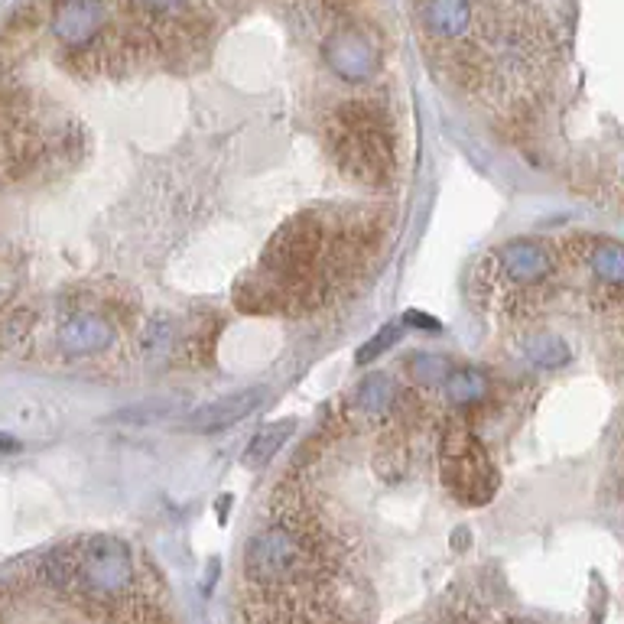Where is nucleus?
Segmentation results:
<instances>
[{
  "mask_svg": "<svg viewBox=\"0 0 624 624\" xmlns=\"http://www.w3.org/2000/svg\"><path fill=\"white\" fill-rule=\"evenodd\" d=\"M501 274L511 286H540L553 274V257L540 241H507L498 251Z\"/></svg>",
  "mask_w": 624,
  "mask_h": 624,
  "instance_id": "9",
  "label": "nucleus"
},
{
  "mask_svg": "<svg viewBox=\"0 0 624 624\" xmlns=\"http://www.w3.org/2000/svg\"><path fill=\"white\" fill-rule=\"evenodd\" d=\"M397 338H400V326H384L378 335H374V338H368V342H364L361 348H358L355 361H358V364H371L374 358H380L387 348H394Z\"/></svg>",
  "mask_w": 624,
  "mask_h": 624,
  "instance_id": "17",
  "label": "nucleus"
},
{
  "mask_svg": "<svg viewBox=\"0 0 624 624\" xmlns=\"http://www.w3.org/2000/svg\"><path fill=\"white\" fill-rule=\"evenodd\" d=\"M143 7L153 10V14H176L189 4V0H140Z\"/></svg>",
  "mask_w": 624,
  "mask_h": 624,
  "instance_id": "18",
  "label": "nucleus"
},
{
  "mask_svg": "<svg viewBox=\"0 0 624 624\" xmlns=\"http://www.w3.org/2000/svg\"><path fill=\"white\" fill-rule=\"evenodd\" d=\"M407 326H420V328H439V322L436 319H430V316H423V312H416V309H410L407 316Z\"/></svg>",
  "mask_w": 624,
  "mask_h": 624,
  "instance_id": "19",
  "label": "nucleus"
},
{
  "mask_svg": "<svg viewBox=\"0 0 624 624\" xmlns=\"http://www.w3.org/2000/svg\"><path fill=\"white\" fill-rule=\"evenodd\" d=\"M397 400V387H394V378L390 374H364V380L358 384L355 390V407L358 413L364 416H384L387 410L394 407Z\"/></svg>",
  "mask_w": 624,
  "mask_h": 624,
  "instance_id": "11",
  "label": "nucleus"
},
{
  "mask_svg": "<svg viewBox=\"0 0 624 624\" xmlns=\"http://www.w3.org/2000/svg\"><path fill=\"white\" fill-rule=\"evenodd\" d=\"M524 351H527V358L536 364V368H563V364H569V358H572L569 345H566L559 335H550V332L530 335Z\"/></svg>",
  "mask_w": 624,
  "mask_h": 624,
  "instance_id": "15",
  "label": "nucleus"
},
{
  "mask_svg": "<svg viewBox=\"0 0 624 624\" xmlns=\"http://www.w3.org/2000/svg\"><path fill=\"white\" fill-rule=\"evenodd\" d=\"M588 267L598 280L608 286V290H618L621 286V276H624V251L618 241L611 238H598L588 251Z\"/></svg>",
  "mask_w": 624,
  "mask_h": 624,
  "instance_id": "14",
  "label": "nucleus"
},
{
  "mask_svg": "<svg viewBox=\"0 0 624 624\" xmlns=\"http://www.w3.org/2000/svg\"><path fill=\"white\" fill-rule=\"evenodd\" d=\"M36 579L98 615H118L120 605L134 602L137 559L118 536L88 534L46 550L36 563Z\"/></svg>",
  "mask_w": 624,
  "mask_h": 624,
  "instance_id": "1",
  "label": "nucleus"
},
{
  "mask_svg": "<svg viewBox=\"0 0 624 624\" xmlns=\"http://www.w3.org/2000/svg\"><path fill=\"white\" fill-rule=\"evenodd\" d=\"M104 26V0H62L52 14V36L68 49H85Z\"/></svg>",
  "mask_w": 624,
  "mask_h": 624,
  "instance_id": "8",
  "label": "nucleus"
},
{
  "mask_svg": "<svg viewBox=\"0 0 624 624\" xmlns=\"http://www.w3.org/2000/svg\"><path fill=\"white\" fill-rule=\"evenodd\" d=\"M267 400V387L254 384V387H241L234 394H224L218 400L205 403V407L192 410V416L186 420V430L192 432H222L228 426H238L241 420H247L251 413H257Z\"/></svg>",
  "mask_w": 624,
  "mask_h": 624,
  "instance_id": "6",
  "label": "nucleus"
},
{
  "mask_svg": "<svg viewBox=\"0 0 624 624\" xmlns=\"http://www.w3.org/2000/svg\"><path fill=\"white\" fill-rule=\"evenodd\" d=\"M293 430H296V423H293V420L260 426V430L251 436V442H247V449H244V465L247 468H264L276 452H280L283 442L293 436Z\"/></svg>",
  "mask_w": 624,
  "mask_h": 624,
  "instance_id": "13",
  "label": "nucleus"
},
{
  "mask_svg": "<svg viewBox=\"0 0 624 624\" xmlns=\"http://www.w3.org/2000/svg\"><path fill=\"white\" fill-rule=\"evenodd\" d=\"M328 153L358 182L384 186L394 172V140L384 111L368 101H345L326 127Z\"/></svg>",
  "mask_w": 624,
  "mask_h": 624,
  "instance_id": "2",
  "label": "nucleus"
},
{
  "mask_svg": "<svg viewBox=\"0 0 624 624\" xmlns=\"http://www.w3.org/2000/svg\"><path fill=\"white\" fill-rule=\"evenodd\" d=\"M114 342V326L95 309H72L59 322V348L68 358H91L108 351Z\"/></svg>",
  "mask_w": 624,
  "mask_h": 624,
  "instance_id": "7",
  "label": "nucleus"
},
{
  "mask_svg": "<svg viewBox=\"0 0 624 624\" xmlns=\"http://www.w3.org/2000/svg\"><path fill=\"white\" fill-rule=\"evenodd\" d=\"M439 459H442V482H446V488L452 491V498L459 504L478 507L494 498L498 472H494L475 432H468L465 426H452L442 436Z\"/></svg>",
  "mask_w": 624,
  "mask_h": 624,
  "instance_id": "4",
  "label": "nucleus"
},
{
  "mask_svg": "<svg viewBox=\"0 0 624 624\" xmlns=\"http://www.w3.org/2000/svg\"><path fill=\"white\" fill-rule=\"evenodd\" d=\"M410 371H413L416 384L436 387V384H442V378H446L449 364H446V358H439V355H413L410 358Z\"/></svg>",
  "mask_w": 624,
  "mask_h": 624,
  "instance_id": "16",
  "label": "nucleus"
},
{
  "mask_svg": "<svg viewBox=\"0 0 624 624\" xmlns=\"http://www.w3.org/2000/svg\"><path fill=\"white\" fill-rule=\"evenodd\" d=\"M420 23L432 39L452 43L472 30V0H423Z\"/></svg>",
  "mask_w": 624,
  "mask_h": 624,
  "instance_id": "10",
  "label": "nucleus"
},
{
  "mask_svg": "<svg viewBox=\"0 0 624 624\" xmlns=\"http://www.w3.org/2000/svg\"><path fill=\"white\" fill-rule=\"evenodd\" d=\"M16 449H20V442L10 432H0V452H16Z\"/></svg>",
  "mask_w": 624,
  "mask_h": 624,
  "instance_id": "20",
  "label": "nucleus"
},
{
  "mask_svg": "<svg viewBox=\"0 0 624 624\" xmlns=\"http://www.w3.org/2000/svg\"><path fill=\"white\" fill-rule=\"evenodd\" d=\"M319 569V550L312 536L296 524L260 527L244 543L247 579L264 588H290L309 582Z\"/></svg>",
  "mask_w": 624,
  "mask_h": 624,
  "instance_id": "3",
  "label": "nucleus"
},
{
  "mask_svg": "<svg viewBox=\"0 0 624 624\" xmlns=\"http://www.w3.org/2000/svg\"><path fill=\"white\" fill-rule=\"evenodd\" d=\"M322 59L332 68V75L351 85L368 82L380 68L378 43L358 26H338V30L328 33L326 43H322Z\"/></svg>",
  "mask_w": 624,
  "mask_h": 624,
  "instance_id": "5",
  "label": "nucleus"
},
{
  "mask_svg": "<svg viewBox=\"0 0 624 624\" xmlns=\"http://www.w3.org/2000/svg\"><path fill=\"white\" fill-rule=\"evenodd\" d=\"M442 387H446V397L455 407H475L491 390L488 378L478 368H449L446 378H442Z\"/></svg>",
  "mask_w": 624,
  "mask_h": 624,
  "instance_id": "12",
  "label": "nucleus"
}]
</instances>
